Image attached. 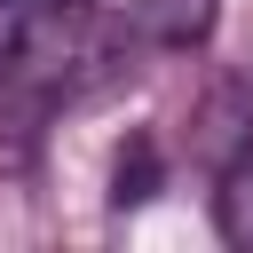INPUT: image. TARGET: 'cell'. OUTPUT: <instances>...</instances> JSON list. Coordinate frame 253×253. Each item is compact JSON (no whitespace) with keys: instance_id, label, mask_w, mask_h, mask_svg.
Instances as JSON below:
<instances>
[{"instance_id":"cell-1","label":"cell","mask_w":253,"mask_h":253,"mask_svg":"<svg viewBox=\"0 0 253 253\" xmlns=\"http://www.w3.org/2000/svg\"><path fill=\"white\" fill-rule=\"evenodd\" d=\"M213 221L229 245H253V158H237L221 174V198H213Z\"/></svg>"},{"instance_id":"cell-2","label":"cell","mask_w":253,"mask_h":253,"mask_svg":"<svg viewBox=\"0 0 253 253\" xmlns=\"http://www.w3.org/2000/svg\"><path fill=\"white\" fill-rule=\"evenodd\" d=\"M150 182H158V158H150V142H142L134 158H119V190H111V206H142Z\"/></svg>"}]
</instances>
